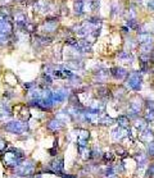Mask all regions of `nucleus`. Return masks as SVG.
I'll return each instance as SVG.
<instances>
[{
  "label": "nucleus",
  "instance_id": "obj_25",
  "mask_svg": "<svg viewBox=\"0 0 154 178\" xmlns=\"http://www.w3.org/2000/svg\"><path fill=\"white\" fill-rule=\"evenodd\" d=\"M8 146V143L5 140H3V138H0V152H4L5 151V149Z\"/></svg>",
  "mask_w": 154,
  "mask_h": 178
},
{
  "label": "nucleus",
  "instance_id": "obj_26",
  "mask_svg": "<svg viewBox=\"0 0 154 178\" xmlns=\"http://www.w3.org/2000/svg\"><path fill=\"white\" fill-rule=\"evenodd\" d=\"M8 36H4V35H0V46H3V45H5L7 44V38Z\"/></svg>",
  "mask_w": 154,
  "mask_h": 178
},
{
  "label": "nucleus",
  "instance_id": "obj_31",
  "mask_svg": "<svg viewBox=\"0 0 154 178\" xmlns=\"http://www.w3.org/2000/svg\"><path fill=\"white\" fill-rule=\"evenodd\" d=\"M109 178H118V177H116V176H113V177H109Z\"/></svg>",
  "mask_w": 154,
  "mask_h": 178
},
{
  "label": "nucleus",
  "instance_id": "obj_2",
  "mask_svg": "<svg viewBox=\"0 0 154 178\" xmlns=\"http://www.w3.org/2000/svg\"><path fill=\"white\" fill-rule=\"evenodd\" d=\"M4 129L12 134H22L28 129V126L25 121H11L4 124Z\"/></svg>",
  "mask_w": 154,
  "mask_h": 178
},
{
  "label": "nucleus",
  "instance_id": "obj_28",
  "mask_svg": "<svg viewBox=\"0 0 154 178\" xmlns=\"http://www.w3.org/2000/svg\"><path fill=\"white\" fill-rule=\"evenodd\" d=\"M62 178H76V176H69V174H64V173H62Z\"/></svg>",
  "mask_w": 154,
  "mask_h": 178
},
{
  "label": "nucleus",
  "instance_id": "obj_17",
  "mask_svg": "<svg viewBox=\"0 0 154 178\" xmlns=\"http://www.w3.org/2000/svg\"><path fill=\"white\" fill-rule=\"evenodd\" d=\"M135 160L137 161L139 167H144L148 163V155L143 152H137V155H135Z\"/></svg>",
  "mask_w": 154,
  "mask_h": 178
},
{
  "label": "nucleus",
  "instance_id": "obj_21",
  "mask_svg": "<svg viewBox=\"0 0 154 178\" xmlns=\"http://www.w3.org/2000/svg\"><path fill=\"white\" fill-rule=\"evenodd\" d=\"M118 58H119V59H122V60L128 62V63H131V62H132V55L130 54L128 51H121L118 54Z\"/></svg>",
  "mask_w": 154,
  "mask_h": 178
},
{
  "label": "nucleus",
  "instance_id": "obj_1",
  "mask_svg": "<svg viewBox=\"0 0 154 178\" xmlns=\"http://www.w3.org/2000/svg\"><path fill=\"white\" fill-rule=\"evenodd\" d=\"M23 160H25V154H23L22 150H18V149L11 147V149H8L7 151H4V154H3L4 165H7L9 168H16L17 165L21 164Z\"/></svg>",
  "mask_w": 154,
  "mask_h": 178
},
{
  "label": "nucleus",
  "instance_id": "obj_6",
  "mask_svg": "<svg viewBox=\"0 0 154 178\" xmlns=\"http://www.w3.org/2000/svg\"><path fill=\"white\" fill-rule=\"evenodd\" d=\"M13 33V23L9 19L0 18V35L9 36Z\"/></svg>",
  "mask_w": 154,
  "mask_h": 178
},
{
  "label": "nucleus",
  "instance_id": "obj_23",
  "mask_svg": "<svg viewBox=\"0 0 154 178\" xmlns=\"http://www.w3.org/2000/svg\"><path fill=\"white\" fill-rule=\"evenodd\" d=\"M100 123H103V124H105V126H109V124H112L113 123V119L112 118H109V117H103L102 119H100Z\"/></svg>",
  "mask_w": 154,
  "mask_h": 178
},
{
  "label": "nucleus",
  "instance_id": "obj_11",
  "mask_svg": "<svg viewBox=\"0 0 154 178\" xmlns=\"http://www.w3.org/2000/svg\"><path fill=\"white\" fill-rule=\"evenodd\" d=\"M80 133L77 134V146H88V140L90 133L88 129H80Z\"/></svg>",
  "mask_w": 154,
  "mask_h": 178
},
{
  "label": "nucleus",
  "instance_id": "obj_29",
  "mask_svg": "<svg viewBox=\"0 0 154 178\" xmlns=\"http://www.w3.org/2000/svg\"><path fill=\"white\" fill-rule=\"evenodd\" d=\"M49 152H50V155H53V156H55V155H57V150H55V149H50Z\"/></svg>",
  "mask_w": 154,
  "mask_h": 178
},
{
  "label": "nucleus",
  "instance_id": "obj_3",
  "mask_svg": "<svg viewBox=\"0 0 154 178\" xmlns=\"http://www.w3.org/2000/svg\"><path fill=\"white\" fill-rule=\"evenodd\" d=\"M126 85L130 90L137 92V91L141 89V85H143V77L140 74V72L135 71V72L128 73L126 77Z\"/></svg>",
  "mask_w": 154,
  "mask_h": 178
},
{
  "label": "nucleus",
  "instance_id": "obj_32",
  "mask_svg": "<svg viewBox=\"0 0 154 178\" xmlns=\"http://www.w3.org/2000/svg\"><path fill=\"white\" fill-rule=\"evenodd\" d=\"M139 2H140V0H139Z\"/></svg>",
  "mask_w": 154,
  "mask_h": 178
},
{
  "label": "nucleus",
  "instance_id": "obj_12",
  "mask_svg": "<svg viewBox=\"0 0 154 178\" xmlns=\"http://www.w3.org/2000/svg\"><path fill=\"white\" fill-rule=\"evenodd\" d=\"M46 128L49 129V131L57 132V131H59V129L63 128V122H60L58 118H53V119H50V121L48 122Z\"/></svg>",
  "mask_w": 154,
  "mask_h": 178
},
{
  "label": "nucleus",
  "instance_id": "obj_14",
  "mask_svg": "<svg viewBox=\"0 0 154 178\" xmlns=\"http://www.w3.org/2000/svg\"><path fill=\"white\" fill-rule=\"evenodd\" d=\"M73 11H75V14H77V16H82L84 12H85V2L84 0H75Z\"/></svg>",
  "mask_w": 154,
  "mask_h": 178
},
{
  "label": "nucleus",
  "instance_id": "obj_22",
  "mask_svg": "<svg viewBox=\"0 0 154 178\" xmlns=\"http://www.w3.org/2000/svg\"><path fill=\"white\" fill-rule=\"evenodd\" d=\"M146 149H148V154L150 156H154V141H150L146 143Z\"/></svg>",
  "mask_w": 154,
  "mask_h": 178
},
{
  "label": "nucleus",
  "instance_id": "obj_7",
  "mask_svg": "<svg viewBox=\"0 0 154 178\" xmlns=\"http://www.w3.org/2000/svg\"><path fill=\"white\" fill-rule=\"evenodd\" d=\"M136 40H137V42H139L140 45H148V44H153L154 37H153L152 33L143 31V32H139V33H137Z\"/></svg>",
  "mask_w": 154,
  "mask_h": 178
},
{
  "label": "nucleus",
  "instance_id": "obj_16",
  "mask_svg": "<svg viewBox=\"0 0 154 178\" xmlns=\"http://www.w3.org/2000/svg\"><path fill=\"white\" fill-rule=\"evenodd\" d=\"M116 121L118 123V127H122V128H126V129L130 127V118L127 115H119Z\"/></svg>",
  "mask_w": 154,
  "mask_h": 178
},
{
  "label": "nucleus",
  "instance_id": "obj_19",
  "mask_svg": "<svg viewBox=\"0 0 154 178\" xmlns=\"http://www.w3.org/2000/svg\"><path fill=\"white\" fill-rule=\"evenodd\" d=\"M103 161H104V164H112V163L114 161V155L112 152H104L103 154Z\"/></svg>",
  "mask_w": 154,
  "mask_h": 178
},
{
  "label": "nucleus",
  "instance_id": "obj_5",
  "mask_svg": "<svg viewBox=\"0 0 154 178\" xmlns=\"http://www.w3.org/2000/svg\"><path fill=\"white\" fill-rule=\"evenodd\" d=\"M49 168H50V170H53L54 174L60 176L62 173H63V169H64V160H63V158H57V159L51 160L50 164H49Z\"/></svg>",
  "mask_w": 154,
  "mask_h": 178
},
{
  "label": "nucleus",
  "instance_id": "obj_8",
  "mask_svg": "<svg viewBox=\"0 0 154 178\" xmlns=\"http://www.w3.org/2000/svg\"><path fill=\"white\" fill-rule=\"evenodd\" d=\"M57 26H58V18L57 17H51V18H46L44 25V31L45 32H54L57 31Z\"/></svg>",
  "mask_w": 154,
  "mask_h": 178
},
{
  "label": "nucleus",
  "instance_id": "obj_15",
  "mask_svg": "<svg viewBox=\"0 0 154 178\" xmlns=\"http://www.w3.org/2000/svg\"><path fill=\"white\" fill-rule=\"evenodd\" d=\"M77 147H79L80 156L84 160L91 159V150H90V149H88V146H77Z\"/></svg>",
  "mask_w": 154,
  "mask_h": 178
},
{
  "label": "nucleus",
  "instance_id": "obj_30",
  "mask_svg": "<svg viewBox=\"0 0 154 178\" xmlns=\"http://www.w3.org/2000/svg\"><path fill=\"white\" fill-rule=\"evenodd\" d=\"M16 2H17V3H21V4H23V3H26L27 0H16Z\"/></svg>",
  "mask_w": 154,
  "mask_h": 178
},
{
  "label": "nucleus",
  "instance_id": "obj_10",
  "mask_svg": "<svg viewBox=\"0 0 154 178\" xmlns=\"http://www.w3.org/2000/svg\"><path fill=\"white\" fill-rule=\"evenodd\" d=\"M13 18H14V23H16V25H17L19 28H22V27L28 22V21H27L26 13L22 12V11H18V12L14 13V14H13Z\"/></svg>",
  "mask_w": 154,
  "mask_h": 178
},
{
  "label": "nucleus",
  "instance_id": "obj_27",
  "mask_svg": "<svg viewBox=\"0 0 154 178\" xmlns=\"http://www.w3.org/2000/svg\"><path fill=\"white\" fill-rule=\"evenodd\" d=\"M148 8L150 9V11H153V12H154V0H150V2L148 3Z\"/></svg>",
  "mask_w": 154,
  "mask_h": 178
},
{
  "label": "nucleus",
  "instance_id": "obj_4",
  "mask_svg": "<svg viewBox=\"0 0 154 178\" xmlns=\"http://www.w3.org/2000/svg\"><path fill=\"white\" fill-rule=\"evenodd\" d=\"M35 172V164L32 161H22L19 165L14 168V173L18 177H30Z\"/></svg>",
  "mask_w": 154,
  "mask_h": 178
},
{
  "label": "nucleus",
  "instance_id": "obj_20",
  "mask_svg": "<svg viewBox=\"0 0 154 178\" xmlns=\"http://www.w3.org/2000/svg\"><path fill=\"white\" fill-rule=\"evenodd\" d=\"M144 119L146 121V123L154 121V108H148L146 109L145 115H144Z\"/></svg>",
  "mask_w": 154,
  "mask_h": 178
},
{
  "label": "nucleus",
  "instance_id": "obj_9",
  "mask_svg": "<svg viewBox=\"0 0 154 178\" xmlns=\"http://www.w3.org/2000/svg\"><path fill=\"white\" fill-rule=\"evenodd\" d=\"M110 74L113 76V78H116V80H125L127 77V74H128V72L125 69V68H122V67H113L112 69H110V72H109Z\"/></svg>",
  "mask_w": 154,
  "mask_h": 178
},
{
  "label": "nucleus",
  "instance_id": "obj_18",
  "mask_svg": "<svg viewBox=\"0 0 154 178\" xmlns=\"http://www.w3.org/2000/svg\"><path fill=\"white\" fill-rule=\"evenodd\" d=\"M125 129L126 128H122V127H118V128H116L114 131L112 132V136L116 141H118V140H122V138L126 136V133H123L125 132Z\"/></svg>",
  "mask_w": 154,
  "mask_h": 178
},
{
  "label": "nucleus",
  "instance_id": "obj_24",
  "mask_svg": "<svg viewBox=\"0 0 154 178\" xmlns=\"http://www.w3.org/2000/svg\"><path fill=\"white\" fill-rule=\"evenodd\" d=\"M154 176V164H150L148 168V170H146V177L148 178H152Z\"/></svg>",
  "mask_w": 154,
  "mask_h": 178
},
{
  "label": "nucleus",
  "instance_id": "obj_13",
  "mask_svg": "<svg viewBox=\"0 0 154 178\" xmlns=\"http://www.w3.org/2000/svg\"><path fill=\"white\" fill-rule=\"evenodd\" d=\"M140 140L143 142H150V141H154V134H153V131L150 128H144L143 131H140Z\"/></svg>",
  "mask_w": 154,
  "mask_h": 178
}]
</instances>
